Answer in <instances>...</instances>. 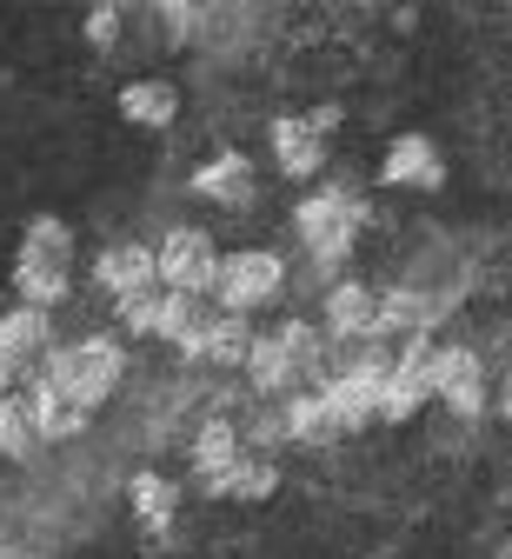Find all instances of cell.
I'll return each mask as SVG.
<instances>
[{"mask_svg":"<svg viewBox=\"0 0 512 559\" xmlns=\"http://www.w3.org/2000/svg\"><path fill=\"white\" fill-rule=\"evenodd\" d=\"M120 373H127V354H120V340H114V333H94V340L53 346V354L34 367V380H40V386L67 393L81 413H94V406L120 386Z\"/></svg>","mask_w":512,"mask_h":559,"instance_id":"6da1fadb","label":"cell"},{"mask_svg":"<svg viewBox=\"0 0 512 559\" xmlns=\"http://www.w3.org/2000/svg\"><path fill=\"white\" fill-rule=\"evenodd\" d=\"M293 227H300V240L313 247L320 273H333V266H346V253H353V240H359V227H366V200L346 193V187H320V193L300 200Z\"/></svg>","mask_w":512,"mask_h":559,"instance_id":"7a4b0ae2","label":"cell"},{"mask_svg":"<svg viewBox=\"0 0 512 559\" xmlns=\"http://www.w3.org/2000/svg\"><path fill=\"white\" fill-rule=\"evenodd\" d=\"M279 287H286L279 253H266V247H240V253L219 260V287H213V300H219V313H240V320H247V313L273 307Z\"/></svg>","mask_w":512,"mask_h":559,"instance_id":"3957f363","label":"cell"},{"mask_svg":"<svg viewBox=\"0 0 512 559\" xmlns=\"http://www.w3.org/2000/svg\"><path fill=\"white\" fill-rule=\"evenodd\" d=\"M154 253H160V287H167V294L206 300V294L219 287V253H213V240H206L200 227H174Z\"/></svg>","mask_w":512,"mask_h":559,"instance_id":"277c9868","label":"cell"},{"mask_svg":"<svg viewBox=\"0 0 512 559\" xmlns=\"http://www.w3.org/2000/svg\"><path fill=\"white\" fill-rule=\"evenodd\" d=\"M432 400L460 413V419H479L486 413V367L473 346H439V367H432Z\"/></svg>","mask_w":512,"mask_h":559,"instance_id":"5b68a950","label":"cell"},{"mask_svg":"<svg viewBox=\"0 0 512 559\" xmlns=\"http://www.w3.org/2000/svg\"><path fill=\"white\" fill-rule=\"evenodd\" d=\"M94 280L114 294V307L133 300V294H154V287H160V253H154V247H140V240H114V247H100Z\"/></svg>","mask_w":512,"mask_h":559,"instance_id":"8992f818","label":"cell"},{"mask_svg":"<svg viewBox=\"0 0 512 559\" xmlns=\"http://www.w3.org/2000/svg\"><path fill=\"white\" fill-rule=\"evenodd\" d=\"M380 180L400 187V193H439L446 187V160H439V147L426 133H400L386 147V160H380Z\"/></svg>","mask_w":512,"mask_h":559,"instance_id":"52a82bcc","label":"cell"},{"mask_svg":"<svg viewBox=\"0 0 512 559\" xmlns=\"http://www.w3.org/2000/svg\"><path fill=\"white\" fill-rule=\"evenodd\" d=\"M53 354V320L40 307H14V313H0V373H27Z\"/></svg>","mask_w":512,"mask_h":559,"instance_id":"ba28073f","label":"cell"},{"mask_svg":"<svg viewBox=\"0 0 512 559\" xmlns=\"http://www.w3.org/2000/svg\"><path fill=\"white\" fill-rule=\"evenodd\" d=\"M266 140H273V160H279L286 180H313V174L326 167V133H320L307 114H279Z\"/></svg>","mask_w":512,"mask_h":559,"instance_id":"9c48e42d","label":"cell"},{"mask_svg":"<svg viewBox=\"0 0 512 559\" xmlns=\"http://www.w3.org/2000/svg\"><path fill=\"white\" fill-rule=\"evenodd\" d=\"M326 326L340 333V340H380L386 333V320H380V294L366 287V280H333V294H326Z\"/></svg>","mask_w":512,"mask_h":559,"instance_id":"30bf717a","label":"cell"},{"mask_svg":"<svg viewBox=\"0 0 512 559\" xmlns=\"http://www.w3.org/2000/svg\"><path fill=\"white\" fill-rule=\"evenodd\" d=\"M193 193L213 200V206H247V200H253V160H247L240 147L200 160V167H193Z\"/></svg>","mask_w":512,"mask_h":559,"instance_id":"8fae6325","label":"cell"},{"mask_svg":"<svg viewBox=\"0 0 512 559\" xmlns=\"http://www.w3.org/2000/svg\"><path fill=\"white\" fill-rule=\"evenodd\" d=\"M253 326L240 320V313H206V326H200V340L187 346V360H213V367H247V354H253Z\"/></svg>","mask_w":512,"mask_h":559,"instance_id":"7c38bea8","label":"cell"},{"mask_svg":"<svg viewBox=\"0 0 512 559\" xmlns=\"http://www.w3.org/2000/svg\"><path fill=\"white\" fill-rule=\"evenodd\" d=\"M326 406H333V419H340V433H359V427H373L380 419V393H386V380H366V373H326Z\"/></svg>","mask_w":512,"mask_h":559,"instance_id":"4fadbf2b","label":"cell"},{"mask_svg":"<svg viewBox=\"0 0 512 559\" xmlns=\"http://www.w3.org/2000/svg\"><path fill=\"white\" fill-rule=\"evenodd\" d=\"M439 313H446V300H439V294H419V287H393V294H380V320H386V333L432 340Z\"/></svg>","mask_w":512,"mask_h":559,"instance_id":"5bb4252c","label":"cell"},{"mask_svg":"<svg viewBox=\"0 0 512 559\" xmlns=\"http://www.w3.org/2000/svg\"><path fill=\"white\" fill-rule=\"evenodd\" d=\"M240 460H247V447H240V427H234V419H206V427L193 433V473H200V486L227 479Z\"/></svg>","mask_w":512,"mask_h":559,"instance_id":"9a60e30c","label":"cell"},{"mask_svg":"<svg viewBox=\"0 0 512 559\" xmlns=\"http://www.w3.org/2000/svg\"><path fill=\"white\" fill-rule=\"evenodd\" d=\"M21 400H27V419H34V440H73V433H81V427H87V413H81V406H73L67 393H53V386H40V380H34V386H27Z\"/></svg>","mask_w":512,"mask_h":559,"instance_id":"2e32d148","label":"cell"},{"mask_svg":"<svg viewBox=\"0 0 512 559\" xmlns=\"http://www.w3.org/2000/svg\"><path fill=\"white\" fill-rule=\"evenodd\" d=\"M14 287H21V307L53 313L73 294V266H60V260H14Z\"/></svg>","mask_w":512,"mask_h":559,"instance_id":"e0dca14e","label":"cell"},{"mask_svg":"<svg viewBox=\"0 0 512 559\" xmlns=\"http://www.w3.org/2000/svg\"><path fill=\"white\" fill-rule=\"evenodd\" d=\"M127 500H133V520H140L146 533H167L174 513H180V486H174L167 473H133Z\"/></svg>","mask_w":512,"mask_h":559,"instance_id":"ac0fdd59","label":"cell"},{"mask_svg":"<svg viewBox=\"0 0 512 559\" xmlns=\"http://www.w3.org/2000/svg\"><path fill=\"white\" fill-rule=\"evenodd\" d=\"M120 114H127L133 127H174L180 87H174V81H127V87H120Z\"/></svg>","mask_w":512,"mask_h":559,"instance_id":"d6986e66","label":"cell"},{"mask_svg":"<svg viewBox=\"0 0 512 559\" xmlns=\"http://www.w3.org/2000/svg\"><path fill=\"white\" fill-rule=\"evenodd\" d=\"M286 433H293V440H307V447L340 440V419H333L326 393H293V400H286Z\"/></svg>","mask_w":512,"mask_h":559,"instance_id":"ffe728a7","label":"cell"},{"mask_svg":"<svg viewBox=\"0 0 512 559\" xmlns=\"http://www.w3.org/2000/svg\"><path fill=\"white\" fill-rule=\"evenodd\" d=\"M247 380H253L260 393H286L293 380H300V367H293V354L279 346V333L253 340V354H247Z\"/></svg>","mask_w":512,"mask_h":559,"instance_id":"44dd1931","label":"cell"},{"mask_svg":"<svg viewBox=\"0 0 512 559\" xmlns=\"http://www.w3.org/2000/svg\"><path fill=\"white\" fill-rule=\"evenodd\" d=\"M273 486H279V466H273V460H260V453H247L227 479H213L206 493H219V500H266Z\"/></svg>","mask_w":512,"mask_h":559,"instance_id":"7402d4cb","label":"cell"},{"mask_svg":"<svg viewBox=\"0 0 512 559\" xmlns=\"http://www.w3.org/2000/svg\"><path fill=\"white\" fill-rule=\"evenodd\" d=\"M21 260H60V266H73V234H67V221H60V214H34L27 234H21Z\"/></svg>","mask_w":512,"mask_h":559,"instance_id":"603a6c76","label":"cell"},{"mask_svg":"<svg viewBox=\"0 0 512 559\" xmlns=\"http://www.w3.org/2000/svg\"><path fill=\"white\" fill-rule=\"evenodd\" d=\"M34 447V419H27V400L21 393H8L0 400V460H21Z\"/></svg>","mask_w":512,"mask_h":559,"instance_id":"cb8c5ba5","label":"cell"},{"mask_svg":"<svg viewBox=\"0 0 512 559\" xmlns=\"http://www.w3.org/2000/svg\"><path fill=\"white\" fill-rule=\"evenodd\" d=\"M279 346L293 354V367H300V373H326V346H320V333L307 320H286L279 326Z\"/></svg>","mask_w":512,"mask_h":559,"instance_id":"d4e9b609","label":"cell"},{"mask_svg":"<svg viewBox=\"0 0 512 559\" xmlns=\"http://www.w3.org/2000/svg\"><path fill=\"white\" fill-rule=\"evenodd\" d=\"M160 307H167V287L133 294V300H120V326L127 333H160Z\"/></svg>","mask_w":512,"mask_h":559,"instance_id":"484cf974","label":"cell"},{"mask_svg":"<svg viewBox=\"0 0 512 559\" xmlns=\"http://www.w3.org/2000/svg\"><path fill=\"white\" fill-rule=\"evenodd\" d=\"M87 40H94V47H100V53H107V47H114V40H120V8H107V0H100V8H94V14H87Z\"/></svg>","mask_w":512,"mask_h":559,"instance_id":"4316f807","label":"cell"},{"mask_svg":"<svg viewBox=\"0 0 512 559\" xmlns=\"http://www.w3.org/2000/svg\"><path fill=\"white\" fill-rule=\"evenodd\" d=\"M307 120H313V127H320V133H340V107H313V114H307Z\"/></svg>","mask_w":512,"mask_h":559,"instance_id":"83f0119b","label":"cell"},{"mask_svg":"<svg viewBox=\"0 0 512 559\" xmlns=\"http://www.w3.org/2000/svg\"><path fill=\"white\" fill-rule=\"evenodd\" d=\"M8 386H14V380H8V373H0V400H8Z\"/></svg>","mask_w":512,"mask_h":559,"instance_id":"f1b7e54d","label":"cell"},{"mask_svg":"<svg viewBox=\"0 0 512 559\" xmlns=\"http://www.w3.org/2000/svg\"><path fill=\"white\" fill-rule=\"evenodd\" d=\"M505 413H512V386H505Z\"/></svg>","mask_w":512,"mask_h":559,"instance_id":"f546056e","label":"cell"}]
</instances>
